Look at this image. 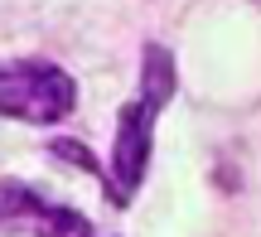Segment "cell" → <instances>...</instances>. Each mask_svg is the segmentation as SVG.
I'll use <instances>...</instances> for the list:
<instances>
[{
  "mask_svg": "<svg viewBox=\"0 0 261 237\" xmlns=\"http://www.w3.org/2000/svg\"><path fill=\"white\" fill-rule=\"evenodd\" d=\"M174 58L165 44H145V63H140V87L136 97L121 107L116 116V136H112V179H107V199L130 203L136 189L145 184L150 170V145H155V121L165 112V102L174 97Z\"/></svg>",
  "mask_w": 261,
  "mask_h": 237,
  "instance_id": "obj_1",
  "label": "cell"
},
{
  "mask_svg": "<svg viewBox=\"0 0 261 237\" xmlns=\"http://www.w3.org/2000/svg\"><path fill=\"white\" fill-rule=\"evenodd\" d=\"M73 107H77V83L58 63H44V58L0 63V116L24 126H54L73 116Z\"/></svg>",
  "mask_w": 261,
  "mask_h": 237,
  "instance_id": "obj_2",
  "label": "cell"
},
{
  "mask_svg": "<svg viewBox=\"0 0 261 237\" xmlns=\"http://www.w3.org/2000/svg\"><path fill=\"white\" fill-rule=\"evenodd\" d=\"M0 232L5 237H92L87 218L68 203L44 199L19 179H0Z\"/></svg>",
  "mask_w": 261,
  "mask_h": 237,
  "instance_id": "obj_3",
  "label": "cell"
},
{
  "mask_svg": "<svg viewBox=\"0 0 261 237\" xmlns=\"http://www.w3.org/2000/svg\"><path fill=\"white\" fill-rule=\"evenodd\" d=\"M54 155H63V160H77V165H87V170H92V155H87L83 145H68V141H54Z\"/></svg>",
  "mask_w": 261,
  "mask_h": 237,
  "instance_id": "obj_4",
  "label": "cell"
}]
</instances>
